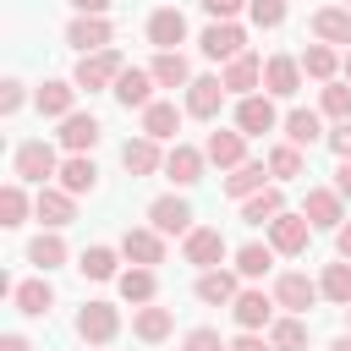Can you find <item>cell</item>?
Wrapping results in <instances>:
<instances>
[{
	"label": "cell",
	"mask_w": 351,
	"mask_h": 351,
	"mask_svg": "<svg viewBox=\"0 0 351 351\" xmlns=\"http://www.w3.org/2000/svg\"><path fill=\"white\" fill-rule=\"evenodd\" d=\"M126 71V60H121V49H99V55H82L77 60V88H88V93H99V88H115V77Z\"/></svg>",
	"instance_id": "6da1fadb"
},
{
	"label": "cell",
	"mask_w": 351,
	"mask_h": 351,
	"mask_svg": "<svg viewBox=\"0 0 351 351\" xmlns=\"http://www.w3.org/2000/svg\"><path fill=\"white\" fill-rule=\"evenodd\" d=\"M77 335H82L88 346H110V340L121 335V307H110V302H82Z\"/></svg>",
	"instance_id": "7a4b0ae2"
},
{
	"label": "cell",
	"mask_w": 351,
	"mask_h": 351,
	"mask_svg": "<svg viewBox=\"0 0 351 351\" xmlns=\"http://www.w3.org/2000/svg\"><path fill=\"white\" fill-rule=\"evenodd\" d=\"M49 176H60V159L49 143H22L16 148V181H33V186H49Z\"/></svg>",
	"instance_id": "3957f363"
},
{
	"label": "cell",
	"mask_w": 351,
	"mask_h": 351,
	"mask_svg": "<svg viewBox=\"0 0 351 351\" xmlns=\"http://www.w3.org/2000/svg\"><path fill=\"white\" fill-rule=\"evenodd\" d=\"M302 214H307V225L340 230V225H346V197H340L335 186H307V197H302Z\"/></svg>",
	"instance_id": "277c9868"
},
{
	"label": "cell",
	"mask_w": 351,
	"mask_h": 351,
	"mask_svg": "<svg viewBox=\"0 0 351 351\" xmlns=\"http://www.w3.org/2000/svg\"><path fill=\"white\" fill-rule=\"evenodd\" d=\"M148 225H154L159 236H192V230H197L186 197H154V203H148Z\"/></svg>",
	"instance_id": "5b68a950"
},
{
	"label": "cell",
	"mask_w": 351,
	"mask_h": 351,
	"mask_svg": "<svg viewBox=\"0 0 351 351\" xmlns=\"http://www.w3.org/2000/svg\"><path fill=\"white\" fill-rule=\"evenodd\" d=\"M318 296H324V291H318V280H307L302 269H285V274L274 280V302H280L285 313H296V318H302V313H307Z\"/></svg>",
	"instance_id": "8992f818"
},
{
	"label": "cell",
	"mask_w": 351,
	"mask_h": 351,
	"mask_svg": "<svg viewBox=\"0 0 351 351\" xmlns=\"http://www.w3.org/2000/svg\"><path fill=\"white\" fill-rule=\"evenodd\" d=\"M241 44H247V33H241L236 22H208V27H203V38H197V49H203L208 60H225V66H230L236 55H247Z\"/></svg>",
	"instance_id": "52a82bcc"
},
{
	"label": "cell",
	"mask_w": 351,
	"mask_h": 351,
	"mask_svg": "<svg viewBox=\"0 0 351 351\" xmlns=\"http://www.w3.org/2000/svg\"><path fill=\"white\" fill-rule=\"evenodd\" d=\"M274 126H280V115H274L269 93H247V99H236V132H241V137H263V132H274Z\"/></svg>",
	"instance_id": "ba28073f"
},
{
	"label": "cell",
	"mask_w": 351,
	"mask_h": 351,
	"mask_svg": "<svg viewBox=\"0 0 351 351\" xmlns=\"http://www.w3.org/2000/svg\"><path fill=\"white\" fill-rule=\"evenodd\" d=\"M121 258L137 263V269H154V263H165V236L154 225H137V230L121 236Z\"/></svg>",
	"instance_id": "9c48e42d"
},
{
	"label": "cell",
	"mask_w": 351,
	"mask_h": 351,
	"mask_svg": "<svg viewBox=\"0 0 351 351\" xmlns=\"http://www.w3.org/2000/svg\"><path fill=\"white\" fill-rule=\"evenodd\" d=\"M181 258H186L192 269H219V258H225V236H219L214 225H197L192 236H181Z\"/></svg>",
	"instance_id": "30bf717a"
},
{
	"label": "cell",
	"mask_w": 351,
	"mask_h": 351,
	"mask_svg": "<svg viewBox=\"0 0 351 351\" xmlns=\"http://www.w3.org/2000/svg\"><path fill=\"white\" fill-rule=\"evenodd\" d=\"M274 296H263V291H241L236 302H230V318L241 324V335H258V329H269L274 324Z\"/></svg>",
	"instance_id": "8fae6325"
},
{
	"label": "cell",
	"mask_w": 351,
	"mask_h": 351,
	"mask_svg": "<svg viewBox=\"0 0 351 351\" xmlns=\"http://www.w3.org/2000/svg\"><path fill=\"white\" fill-rule=\"evenodd\" d=\"M33 214L44 219V230H60V225H71V219H77V197H71L66 186H38Z\"/></svg>",
	"instance_id": "7c38bea8"
},
{
	"label": "cell",
	"mask_w": 351,
	"mask_h": 351,
	"mask_svg": "<svg viewBox=\"0 0 351 351\" xmlns=\"http://www.w3.org/2000/svg\"><path fill=\"white\" fill-rule=\"evenodd\" d=\"M115 104L121 110H148L154 104V71H137V66H126L121 77H115Z\"/></svg>",
	"instance_id": "4fadbf2b"
},
{
	"label": "cell",
	"mask_w": 351,
	"mask_h": 351,
	"mask_svg": "<svg viewBox=\"0 0 351 351\" xmlns=\"http://www.w3.org/2000/svg\"><path fill=\"white\" fill-rule=\"evenodd\" d=\"M203 159H208V165H219V170H236V165H247V137L219 126V132H208V137H203Z\"/></svg>",
	"instance_id": "5bb4252c"
},
{
	"label": "cell",
	"mask_w": 351,
	"mask_h": 351,
	"mask_svg": "<svg viewBox=\"0 0 351 351\" xmlns=\"http://www.w3.org/2000/svg\"><path fill=\"white\" fill-rule=\"evenodd\" d=\"M307 236H313L307 214H280V219L269 225V247H274V252H285V258L307 252Z\"/></svg>",
	"instance_id": "9a60e30c"
},
{
	"label": "cell",
	"mask_w": 351,
	"mask_h": 351,
	"mask_svg": "<svg viewBox=\"0 0 351 351\" xmlns=\"http://www.w3.org/2000/svg\"><path fill=\"white\" fill-rule=\"evenodd\" d=\"M219 82H225V93L247 99V93H258V88H263V60H258V55H236V60L219 71Z\"/></svg>",
	"instance_id": "2e32d148"
},
{
	"label": "cell",
	"mask_w": 351,
	"mask_h": 351,
	"mask_svg": "<svg viewBox=\"0 0 351 351\" xmlns=\"http://www.w3.org/2000/svg\"><path fill=\"white\" fill-rule=\"evenodd\" d=\"M263 88H269L274 99H291V93L302 88V60H296V55H269V60H263Z\"/></svg>",
	"instance_id": "e0dca14e"
},
{
	"label": "cell",
	"mask_w": 351,
	"mask_h": 351,
	"mask_svg": "<svg viewBox=\"0 0 351 351\" xmlns=\"http://www.w3.org/2000/svg\"><path fill=\"white\" fill-rule=\"evenodd\" d=\"M165 176H170L176 186H197V181H203V148H192V143H170V154H165Z\"/></svg>",
	"instance_id": "ac0fdd59"
},
{
	"label": "cell",
	"mask_w": 351,
	"mask_h": 351,
	"mask_svg": "<svg viewBox=\"0 0 351 351\" xmlns=\"http://www.w3.org/2000/svg\"><path fill=\"white\" fill-rule=\"evenodd\" d=\"M181 38H186V16H181L176 5H159V11L148 16V44L165 55V49H176Z\"/></svg>",
	"instance_id": "d6986e66"
},
{
	"label": "cell",
	"mask_w": 351,
	"mask_h": 351,
	"mask_svg": "<svg viewBox=\"0 0 351 351\" xmlns=\"http://www.w3.org/2000/svg\"><path fill=\"white\" fill-rule=\"evenodd\" d=\"M66 44L82 49V55H99V49H110V22H104V16H71Z\"/></svg>",
	"instance_id": "ffe728a7"
},
{
	"label": "cell",
	"mask_w": 351,
	"mask_h": 351,
	"mask_svg": "<svg viewBox=\"0 0 351 351\" xmlns=\"http://www.w3.org/2000/svg\"><path fill=\"white\" fill-rule=\"evenodd\" d=\"M219 104H225V82H219V77H192V88H186V115L214 121Z\"/></svg>",
	"instance_id": "44dd1931"
},
{
	"label": "cell",
	"mask_w": 351,
	"mask_h": 351,
	"mask_svg": "<svg viewBox=\"0 0 351 351\" xmlns=\"http://www.w3.org/2000/svg\"><path fill=\"white\" fill-rule=\"evenodd\" d=\"M236 280H241V274H230V269H203V274H197V302H208V307H230V302L241 296Z\"/></svg>",
	"instance_id": "7402d4cb"
},
{
	"label": "cell",
	"mask_w": 351,
	"mask_h": 351,
	"mask_svg": "<svg viewBox=\"0 0 351 351\" xmlns=\"http://www.w3.org/2000/svg\"><path fill=\"white\" fill-rule=\"evenodd\" d=\"M33 104H38V115H55V121H66V115H77V82H44L38 93H33Z\"/></svg>",
	"instance_id": "603a6c76"
},
{
	"label": "cell",
	"mask_w": 351,
	"mask_h": 351,
	"mask_svg": "<svg viewBox=\"0 0 351 351\" xmlns=\"http://www.w3.org/2000/svg\"><path fill=\"white\" fill-rule=\"evenodd\" d=\"M313 38H318V44H351V5H324V11H313Z\"/></svg>",
	"instance_id": "cb8c5ba5"
},
{
	"label": "cell",
	"mask_w": 351,
	"mask_h": 351,
	"mask_svg": "<svg viewBox=\"0 0 351 351\" xmlns=\"http://www.w3.org/2000/svg\"><path fill=\"white\" fill-rule=\"evenodd\" d=\"M181 132V110L176 104H165V99H154L148 110H143V137H154V143H170Z\"/></svg>",
	"instance_id": "d4e9b609"
},
{
	"label": "cell",
	"mask_w": 351,
	"mask_h": 351,
	"mask_svg": "<svg viewBox=\"0 0 351 351\" xmlns=\"http://www.w3.org/2000/svg\"><path fill=\"white\" fill-rule=\"evenodd\" d=\"M121 165H126L132 176H154V170H165V154H159L154 137H132V143L121 148Z\"/></svg>",
	"instance_id": "484cf974"
},
{
	"label": "cell",
	"mask_w": 351,
	"mask_h": 351,
	"mask_svg": "<svg viewBox=\"0 0 351 351\" xmlns=\"http://www.w3.org/2000/svg\"><path fill=\"white\" fill-rule=\"evenodd\" d=\"M154 82L159 88H192V66H186V55L181 49H165V55H154Z\"/></svg>",
	"instance_id": "4316f807"
},
{
	"label": "cell",
	"mask_w": 351,
	"mask_h": 351,
	"mask_svg": "<svg viewBox=\"0 0 351 351\" xmlns=\"http://www.w3.org/2000/svg\"><path fill=\"white\" fill-rule=\"evenodd\" d=\"M318 137H324V115L318 110H291L285 115V143L291 148H313Z\"/></svg>",
	"instance_id": "83f0119b"
},
{
	"label": "cell",
	"mask_w": 351,
	"mask_h": 351,
	"mask_svg": "<svg viewBox=\"0 0 351 351\" xmlns=\"http://www.w3.org/2000/svg\"><path fill=\"white\" fill-rule=\"evenodd\" d=\"M99 132H104V126H99V121H93V115H82V110H77V115H66V121H60V143H66V148H71V154H88V148H93V143H99Z\"/></svg>",
	"instance_id": "f1b7e54d"
},
{
	"label": "cell",
	"mask_w": 351,
	"mask_h": 351,
	"mask_svg": "<svg viewBox=\"0 0 351 351\" xmlns=\"http://www.w3.org/2000/svg\"><path fill=\"white\" fill-rule=\"evenodd\" d=\"M285 214V197H280V186H263V192H252L247 203H241V219L247 225H274Z\"/></svg>",
	"instance_id": "f546056e"
},
{
	"label": "cell",
	"mask_w": 351,
	"mask_h": 351,
	"mask_svg": "<svg viewBox=\"0 0 351 351\" xmlns=\"http://www.w3.org/2000/svg\"><path fill=\"white\" fill-rule=\"evenodd\" d=\"M11 302H16L27 318H44V313L55 307V291H49V280H22V285H11Z\"/></svg>",
	"instance_id": "4dcf8cb0"
},
{
	"label": "cell",
	"mask_w": 351,
	"mask_h": 351,
	"mask_svg": "<svg viewBox=\"0 0 351 351\" xmlns=\"http://www.w3.org/2000/svg\"><path fill=\"white\" fill-rule=\"evenodd\" d=\"M60 186H66L71 197L93 192V186H99V170H93V159H88V154H71V159L60 165Z\"/></svg>",
	"instance_id": "1f68e13d"
},
{
	"label": "cell",
	"mask_w": 351,
	"mask_h": 351,
	"mask_svg": "<svg viewBox=\"0 0 351 351\" xmlns=\"http://www.w3.org/2000/svg\"><path fill=\"white\" fill-rule=\"evenodd\" d=\"M170 324H176V318H170V307H154V302L132 313V335H137V340H148V346H154V340H165V335H170Z\"/></svg>",
	"instance_id": "d6a6232c"
},
{
	"label": "cell",
	"mask_w": 351,
	"mask_h": 351,
	"mask_svg": "<svg viewBox=\"0 0 351 351\" xmlns=\"http://www.w3.org/2000/svg\"><path fill=\"white\" fill-rule=\"evenodd\" d=\"M263 176H269V165H252V159H247V165H236V170L225 176V192H230L236 203H247L252 192H263Z\"/></svg>",
	"instance_id": "836d02e7"
},
{
	"label": "cell",
	"mask_w": 351,
	"mask_h": 351,
	"mask_svg": "<svg viewBox=\"0 0 351 351\" xmlns=\"http://www.w3.org/2000/svg\"><path fill=\"white\" fill-rule=\"evenodd\" d=\"M269 346H274V351H307V324H302L296 313L274 318V324H269Z\"/></svg>",
	"instance_id": "e575fe53"
},
{
	"label": "cell",
	"mask_w": 351,
	"mask_h": 351,
	"mask_svg": "<svg viewBox=\"0 0 351 351\" xmlns=\"http://www.w3.org/2000/svg\"><path fill=\"white\" fill-rule=\"evenodd\" d=\"M302 71H307L313 82H335V71H340V55H335V44H307V55H302Z\"/></svg>",
	"instance_id": "d590c367"
},
{
	"label": "cell",
	"mask_w": 351,
	"mask_h": 351,
	"mask_svg": "<svg viewBox=\"0 0 351 351\" xmlns=\"http://www.w3.org/2000/svg\"><path fill=\"white\" fill-rule=\"evenodd\" d=\"M27 263H38L44 274H49V269H60V263H66V241H60L55 230L33 236V241H27Z\"/></svg>",
	"instance_id": "8d00e7d4"
},
{
	"label": "cell",
	"mask_w": 351,
	"mask_h": 351,
	"mask_svg": "<svg viewBox=\"0 0 351 351\" xmlns=\"http://www.w3.org/2000/svg\"><path fill=\"white\" fill-rule=\"evenodd\" d=\"M274 269V247H263V241H247L241 252H236V274L241 280H263Z\"/></svg>",
	"instance_id": "74e56055"
},
{
	"label": "cell",
	"mask_w": 351,
	"mask_h": 351,
	"mask_svg": "<svg viewBox=\"0 0 351 351\" xmlns=\"http://www.w3.org/2000/svg\"><path fill=\"white\" fill-rule=\"evenodd\" d=\"M318 291H324V302L351 307V263H346V258H340V263H329V269H324V280H318Z\"/></svg>",
	"instance_id": "f35d334b"
},
{
	"label": "cell",
	"mask_w": 351,
	"mask_h": 351,
	"mask_svg": "<svg viewBox=\"0 0 351 351\" xmlns=\"http://www.w3.org/2000/svg\"><path fill=\"white\" fill-rule=\"evenodd\" d=\"M154 291H159V280H154V269H137V263H132V269L121 274V296H126V302H137V307H148V302H154Z\"/></svg>",
	"instance_id": "ab89813d"
},
{
	"label": "cell",
	"mask_w": 351,
	"mask_h": 351,
	"mask_svg": "<svg viewBox=\"0 0 351 351\" xmlns=\"http://www.w3.org/2000/svg\"><path fill=\"white\" fill-rule=\"evenodd\" d=\"M115 263H121L115 247H88V252L77 258V269H82L88 280H115Z\"/></svg>",
	"instance_id": "60d3db41"
},
{
	"label": "cell",
	"mask_w": 351,
	"mask_h": 351,
	"mask_svg": "<svg viewBox=\"0 0 351 351\" xmlns=\"http://www.w3.org/2000/svg\"><path fill=\"white\" fill-rule=\"evenodd\" d=\"M318 115L351 121V82H324V93H318Z\"/></svg>",
	"instance_id": "b9f144b4"
},
{
	"label": "cell",
	"mask_w": 351,
	"mask_h": 351,
	"mask_svg": "<svg viewBox=\"0 0 351 351\" xmlns=\"http://www.w3.org/2000/svg\"><path fill=\"white\" fill-rule=\"evenodd\" d=\"M269 176H274V181H296V176H302V148L280 143V148L269 154Z\"/></svg>",
	"instance_id": "7bdbcfd3"
},
{
	"label": "cell",
	"mask_w": 351,
	"mask_h": 351,
	"mask_svg": "<svg viewBox=\"0 0 351 351\" xmlns=\"http://www.w3.org/2000/svg\"><path fill=\"white\" fill-rule=\"evenodd\" d=\"M22 219H27V192L11 181V186L0 192V225H22Z\"/></svg>",
	"instance_id": "ee69618b"
},
{
	"label": "cell",
	"mask_w": 351,
	"mask_h": 351,
	"mask_svg": "<svg viewBox=\"0 0 351 351\" xmlns=\"http://www.w3.org/2000/svg\"><path fill=\"white\" fill-rule=\"evenodd\" d=\"M247 11H252L258 27H280L285 22V0H247Z\"/></svg>",
	"instance_id": "f6af8a7d"
},
{
	"label": "cell",
	"mask_w": 351,
	"mask_h": 351,
	"mask_svg": "<svg viewBox=\"0 0 351 351\" xmlns=\"http://www.w3.org/2000/svg\"><path fill=\"white\" fill-rule=\"evenodd\" d=\"M181 351H225V340H219V329H186Z\"/></svg>",
	"instance_id": "bcb514c9"
},
{
	"label": "cell",
	"mask_w": 351,
	"mask_h": 351,
	"mask_svg": "<svg viewBox=\"0 0 351 351\" xmlns=\"http://www.w3.org/2000/svg\"><path fill=\"white\" fill-rule=\"evenodd\" d=\"M197 5H203V11L214 16V22H230V16H236V11L247 5V0H197Z\"/></svg>",
	"instance_id": "7dc6e473"
},
{
	"label": "cell",
	"mask_w": 351,
	"mask_h": 351,
	"mask_svg": "<svg viewBox=\"0 0 351 351\" xmlns=\"http://www.w3.org/2000/svg\"><path fill=\"white\" fill-rule=\"evenodd\" d=\"M329 148H335L340 159H351V121H340V126L329 132Z\"/></svg>",
	"instance_id": "c3c4849f"
},
{
	"label": "cell",
	"mask_w": 351,
	"mask_h": 351,
	"mask_svg": "<svg viewBox=\"0 0 351 351\" xmlns=\"http://www.w3.org/2000/svg\"><path fill=\"white\" fill-rule=\"evenodd\" d=\"M0 110H5V115L22 110V82H5V88H0Z\"/></svg>",
	"instance_id": "681fc988"
},
{
	"label": "cell",
	"mask_w": 351,
	"mask_h": 351,
	"mask_svg": "<svg viewBox=\"0 0 351 351\" xmlns=\"http://www.w3.org/2000/svg\"><path fill=\"white\" fill-rule=\"evenodd\" d=\"M225 351H274V346H269L263 335H236V340H230Z\"/></svg>",
	"instance_id": "f907efd6"
},
{
	"label": "cell",
	"mask_w": 351,
	"mask_h": 351,
	"mask_svg": "<svg viewBox=\"0 0 351 351\" xmlns=\"http://www.w3.org/2000/svg\"><path fill=\"white\" fill-rule=\"evenodd\" d=\"M335 192L351 203V159H340V170H335Z\"/></svg>",
	"instance_id": "816d5d0a"
},
{
	"label": "cell",
	"mask_w": 351,
	"mask_h": 351,
	"mask_svg": "<svg viewBox=\"0 0 351 351\" xmlns=\"http://www.w3.org/2000/svg\"><path fill=\"white\" fill-rule=\"evenodd\" d=\"M77 5V16H104L110 11V0H71Z\"/></svg>",
	"instance_id": "f5cc1de1"
},
{
	"label": "cell",
	"mask_w": 351,
	"mask_h": 351,
	"mask_svg": "<svg viewBox=\"0 0 351 351\" xmlns=\"http://www.w3.org/2000/svg\"><path fill=\"white\" fill-rule=\"evenodd\" d=\"M335 247H340V258H346V263H351V219H346V225H340V230H335Z\"/></svg>",
	"instance_id": "db71d44e"
},
{
	"label": "cell",
	"mask_w": 351,
	"mask_h": 351,
	"mask_svg": "<svg viewBox=\"0 0 351 351\" xmlns=\"http://www.w3.org/2000/svg\"><path fill=\"white\" fill-rule=\"evenodd\" d=\"M0 351H33V346H27L22 335H0Z\"/></svg>",
	"instance_id": "11a10c76"
},
{
	"label": "cell",
	"mask_w": 351,
	"mask_h": 351,
	"mask_svg": "<svg viewBox=\"0 0 351 351\" xmlns=\"http://www.w3.org/2000/svg\"><path fill=\"white\" fill-rule=\"evenodd\" d=\"M329 351H351V335H340V340H335V346H329Z\"/></svg>",
	"instance_id": "9f6ffc18"
},
{
	"label": "cell",
	"mask_w": 351,
	"mask_h": 351,
	"mask_svg": "<svg viewBox=\"0 0 351 351\" xmlns=\"http://www.w3.org/2000/svg\"><path fill=\"white\" fill-rule=\"evenodd\" d=\"M340 66H346V82H351V49H346V60H340Z\"/></svg>",
	"instance_id": "6f0895ef"
},
{
	"label": "cell",
	"mask_w": 351,
	"mask_h": 351,
	"mask_svg": "<svg viewBox=\"0 0 351 351\" xmlns=\"http://www.w3.org/2000/svg\"><path fill=\"white\" fill-rule=\"evenodd\" d=\"M346 324H351V307H346Z\"/></svg>",
	"instance_id": "680465c9"
},
{
	"label": "cell",
	"mask_w": 351,
	"mask_h": 351,
	"mask_svg": "<svg viewBox=\"0 0 351 351\" xmlns=\"http://www.w3.org/2000/svg\"><path fill=\"white\" fill-rule=\"evenodd\" d=\"M99 351H104V346H99Z\"/></svg>",
	"instance_id": "91938a15"
},
{
	"label": "cell",
	"mask_w": 351,
	"mask_h": 351,
	"mask_svg": "<svg viewBox=\"0 0 351 351\" xmlns=\"http://www.w3.org/2000/svg\"><path fill=\"white\" fill-rule=\"evenodd\" d=\"M346 5H351V0H346Z\"/></svg>",
	"instance_id": "94428289"
}]
</instances>
